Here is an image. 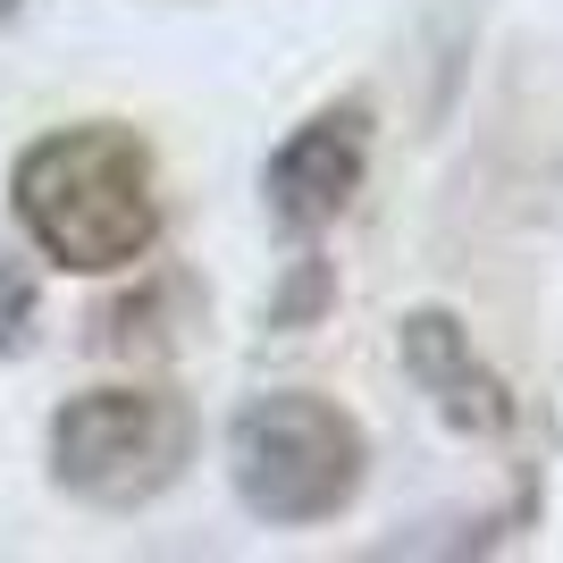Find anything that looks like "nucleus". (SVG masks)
Returning <instances> with one entry per match:
<instances>
[{"mask_svg":"<svg viewBox=\"0 0 563 563\" xmlns=\"http://www.w3.org/2000/svg\"><path fill=\"white\" fill-rule=\"evenodd\" d=\"M9 211H18L25 244L68 278L143 269L168 228L152 143L118 118H76V126L34 135L9 168Z\"/></svg>","mask_w":563,"mask_h":563,"instance_id":"f257e3e1","label":"nucleus"},{"mask_svg":"<svg viewBox=\"0 0 563 563\" xmlns=\"http://www.w3.org/2000/svg\"><path fill=\"white\" fill-rule=\"evenodd\" d=\"M228 479L235 505L269 530H320L362 496L371 479V438L345 404L311 387H269L228 421Z\"/></svg>","mask_w":563,"mask_h":563,"instance_id":"f03ea898","label":"nucleus"},{"mask_svg":"<svg viewBox=\"0 0 563 563\" xmlns=\"http://www.w3.org/2000/svg\"><path fill=\"white\" fill-rule=\"evenodd\" d=\"M186 463L194 404L177 387H85L51 412V479L93 514H135L168 496Z\"/></svg>","mask_w":563,"mask_h":563,"instance_id":"7ed1b4c3","label":"nucleus"},{"mask_svg":"<svg viewBox=\"0 0 563 563\" xmlns=\"http://www.w3.org/2000/svg\"><path fill=\"white\" fill-rule=\"evenodd\" d=\"M362 168H371V110H362V101L311 110L303 126L269 152V168H261L269 219H278V228H295V235L336 228V211L362 194Z\"/></svg>","mask_w":563,"mask_h":563,"instance_id":"20e7f679","label":"nucleus"},{"mask_svg":"<svg viewBox=\"0 0 563 563\" xmlns=\"http://www.w3.org/2000/svg\"><path fill=\"white\" fill-rule=\"evenodd\" d=\"M396 353H404V378H412L454 429H471V438H505V429L521 421L514 387L479 362V345H471V329L454 320V311H438V303L404 311V320H396Z\"/></svg>","mask_w":563,"mask_h":563,"instance_id":"39448f33","label":"nucleus"},{"mask_svg":"<svg viewBox=\"0 0 563 563\" xmlns=\"http://www.w3.org/2000/svg\"><path fill=\"white\" fill-rule=\"evenodd\" d=\"M25 329H34V278L18 261H0V353H18Z\"/></svg>","mask_w":563,"mask_h":563,"instance_id":"423d86ee","label":"nucleus"},{"mask_svg":"<svg viewBox=\"0 0 563 563\" xmlns=\"http://www.w3.org/2000/svg\"><path fill=\"white\" fill-rule=\"evenodd\" d=\"M18 9H25V0H0V18H18Z\"/></svg>","mask_w":563,"mask_h":563,"instance_id":"0eeeda50","label":"nucleus"}]
</instances>
